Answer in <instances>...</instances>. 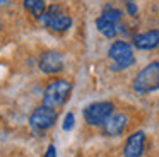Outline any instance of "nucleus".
<instances>
[{
	"instance_id": "2eb2a0df",
	"label": "nucleus",
	"mask_w": 159,
	"mask_h": 157,
	"mask_svg": "<svg viewBox=\"0 0 159 157\" xmlns=\"http://www.w3.org/2000/svg\"><path fill=\"white\" fill-rule=\"evenodd\" d=\"M43 157H57V147L53 145V143H50L48 149H46V152H45V155H43Z\"/></svg>"
},
{
	"instance_id": "6e6552de",
	"label": "nucleus",
	"mask_w": 159,
	"mask_h": 157,
	"mask_svg": "<svg viewBox=\"0 0 159 157\" xmlns=\"http://www.w3.org/2000/svg\"><path fill=\"white\" fill-rule=\"evenodd\" d=\"M38 67L43 74H58V72L63 70V56L58 53V51H45V53L39 56Z\"/></svg>"
},
{
	"instance_id": "f257e3e1",
	"label": "nucleus",
	"mask_w": 159,
	"mask_h": 157,
	"mask_svg": "<svg viewBox=\"0 0 159 157\" xmlns=\"http://www.w3.org/2000/svg\"><path fill=\"white\" fill-rule=\"evenodd\" d=\"M70 92H72V84L69 80H65V78H55V80H52L45 87L41 104L50 109L58 111L65 104L67 99H69Z\"/></svg>"
},
{
	"instance_id": "4468645a",
	"label": "nucleus",
	"mask_w": 159,
	"mask_h": 157,
	"mask_svg": "<svg viewBox=\"0 0 159 157\" xmlns=\"http://www.w3.org/2000/svg\"><path fill=\"white\" fill-rule=\"evenodd\" d=\"M127 12L130 14V16H137V12H139L137 5H135L132 0H128V2H127Z\"/></svg>"
},
{
	"instance_id": "dca6fc26",
	"label": "nucleus",
	"mask_w": 159,
	"mask_h": 157,
	"mask_svg": "<svg viewBox=\"0 0 159 157\" xmlns=\"http://www.w3.org/2000/svg\"><path fill=\"white\" fill-rule=\"evenodd\" d=\"M5 3H9V0H0V5H5Z\"/></svg>"
},
{
	"instance_id": "9d476101",
	"label": "nucleus",
	"mask_w": 159,
	"mask_h": 157,
	"mask_svg": "<svg viewBox=\"0 0 159 157\" xmlns=\"http://www.w3.org/2000/svg\"><path fill=\"white\" fill-rule=\"evenodd\" d=\"M127 123H128L127 114H123V113H116V114H115V113H113V114L104 121L103 133H104V135H108V137L121 135L123 130L127 128Z\"/></svg>"
},
{
	"instance_id": "39448f33",
	"label": "nucleus",
	"mask_w": 159,
	"mask_h": 157,
	"mask_svg": "<svg viewBox=\"0 0 159 157\" xmlns=\"http://www.w3.org/2000/svg\"><path fill=\"white\" fill-rule=\"evenodd\" d=\"M121 10L106 7L101 12V16L96 19V27L104 38H115L118 33H121Z\"/></svg>"
},
{
	"instance_id": "1a4fd4ad",
	"label": "nucleus",
	"mask_w": 159,
	"mask_h": 157,
	"mask_svg": "<svg viewBox=\"0 0 159 157\" xmlns=\"http://www.w3.org/2000/svg\"><path fill=\"white\" fill-rule=\"evenodd\" d=\"M145 145V133L135 132L127 138L123 147V157H142Z\"/></svg>"
},
{
	"instance_id": "423d86ee",
	"label": "nucleus",
	"mask_w": 159,
	"mask_h": 157,
	"mask_svg": "<svg viewBox=\"0 0 159 157\" xmlns=\"http://www.w3.org/2000/svg\"><path fill=\"white\" fill-rule=\"evenodd\" d=\"M113 104L110 101H98V102H91L89 106H86L82 111L84 114V119H86L87 125L91 126H98L104 125L108 118L113 114Z\"/></svg>"
},
{
	"instance_id": "20e7f679",
	"label": "nucleus",
	"mask_w": 159,
	"mask_h": 157,
	"mask_svg": "<svg viewBox=\"0 0 159 157\" xmlns=\"http://www.w3.org/2000/svg\"><path fill=\"white\" fill-rule=\"evenodd\" d=\"M108 56L111 60V70L120 72L132 67L135 61V55L132 46L127 41H113L108 50Z\"/></svg>"
},
{
	"instance_id": "ddd939ff",
	"label": "nucleus",
	"mask_w": 159,
	"mask_h": 157,
	"mask_svg": "<svg viewBox=\"0 0 159 157\" xmlns=\"http://www.w3.org/2000/svg\"><path fill=\"white\" fill-rule=\"evenodd\" d=\"M74 125H75V116H74V113H67L65 119H63L62 128L65 130V132H70V130L74 128Z\"/></svg>"
},
{
	"instance_id": "9b49d317",
	"label": "nucleus",
	"mask_w": 159,
	"mask_h": 157,
	"mask_svg": "<svg viewBox=\"0 0 159 157\" xmlns=\"http://www.w3.org/2000/svg\"><path fill=\"white\" fill-rule=\"evenodd\" d=\"M134 46L137 50H154L159 46V29H151L145 33L135 34L134 36Z\"/></svg>"
},
{
	"instance_id": "0eeeda50",
	"label": "nucleus",
	"mask_w": 159,
	"mask_h": 157,
	"mask_svg": "<svg viewBox=\"0 0 159 157\" xmlns=\"http://www.w3.org/2000/svg\"><path fill=\"white\" fill-rule=\"evenodd\" d=\"M57 114H58V111L50 109V108H46V106L41 104L31 113V116H29V125H31V128L36 130V132H46V130H50L55 125Z\"/></svg>"
},
{
	"instance_id": "7ed1b4c3",
	"label": "nucleus",
	"mask_w": 159,
	"mask_h": 157,
	"mask_svg": "<svg viewBox=\"0 0 159 157\" xmlns=\"http://www.w3.org/2000/svg\"><path fill=\"white\" fill-rule=\"evenodd\" d=\"M38 20L41 22L43 27L53 31V33H63V31H67L72 26V17L65 10H62V7H58V5L46 7L45 14Z\"/></svg>"
},
{
	"instance_id": "f8f14e48",
	"label": "nucleus",
	"mask_w": 159,
	"mask_h": 157,
	"mask_svg": "<svg viewBox=\"0 0 159 157\" xmlns=\"http://www.w3.org/2000/svg\"><path fill=\"white\" fill-rule=\"evenodd\" d=\"M22 7H24L33 17H38V19L45 14V10H46L45 0H24V2H22Z\"/></svg>"
},
{
	"instance_id": "f03ea898",
	"label": "nucleus",
	"mask_w": 159,
	"mask_h": 157,
	"mask_svg": "<svg viewBox=\"0 0 159 157\" xmlns=\"http://www.w3.org/2000/svg\"><path fill=\"white\" fill-rule=\"evenodd\" d=\"M132 87L137 94H151L159 89V61H151L135 75Z\"/></svg>"
}]
</instances>
